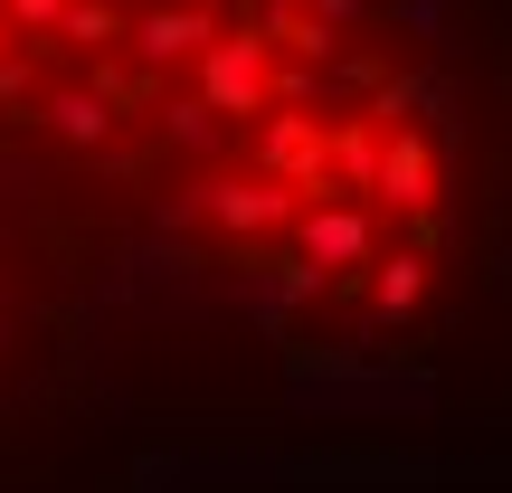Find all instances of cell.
Returning a JSON list of instances; mask_svg holds the SVG:
<instances>
[{
    "label": "cell",
    "mask_w": 512,
    "mask_h": 493,
    "mask_svg": "<svg viewBox=\"0 0 512 493\" xmlns=\"http://www.w3.org/2000/svg\"><path fill=\"white\" fill-rule=\"evenodd\" d=\"M190 76H200V105L209 114H266V76H275V48L256 29H219L200 57H190Z\"/></svg>",
    "instance_id": "6da1fadb"
},
{
    "label": "cell",
    "mask_w": 512,
    "mask_h": 493,
    "mask_svg": "<svg viewBox=\"0 0 512 493\" xmlns=\"http://www.w3.org/2000/svg\"><path fill=\"white\" fill-rule=\"evenodd\" d=\"M285 228H294V256L323 266V275H351V266L380 256V219H370V200H304Z\"/></svg>",
    "instance_id": "7a4b0ae2"
},
{
    "label": "cell",
    "mask_w": 512,
    "mask_h": 493,
    "mask_svg": "<svg viewBox=\"0 0 512 493\" xmlns=\"http://www.w3.org/2000/svg\"><path fill=\"white\" fill-rule=\"evenodd\" d=\"M209 38H219V10H200V0H152L143 19H124V38H114V48H133V67L162 76V67H190Z\"/></svg>",
    "instance_id": "3957f363"
},
{
    "label": "cell",
    "mask_w": 512,
    "mask_h": 493,
    "mask_svg": "<svg viewBox=\"0 0 512 493\" xmlns=\"http://www.w3.org/2000/svg\"><path fill=\"white\" fill-rule=\"evenodd\" d=\"M181 209H200V219H219L228 238H275V228L304 209V190H285V181H200Z\"/></svg>",
    "instance_id": "277c9868"
},
{
    "label": "cell",
    "mask_w": 512,
    "mask_h": 493,
    "mask_svg": "<svg viewBox=\"0 0 512 493\" xmlns=\"http://www.w3.org/2000/svg\"><path fill=\"white\" fill-rule=\"evenodd\" d=\"M370 200H380L389 219H418V209H437V143H427V133H380Z\"/></svg>",
    "instance_id": "5b68a950"
},
{
    "label": "cell",
    "mask_w": 512,
    "mask_h": 493,
    "mask_svg": "<svg viewBox=\"0 0 512 493\" xmlns=\"http://www.w3.org/2000/svg\"><path fill=\"white\" fill-rule=\"evenodd\" d=\"M323 285H332V275L304 266V256H266V266L247 275V294H256V313H266V332H285L294 304H323Z\"/></svg>",
    "instance_id": "8992f818"
},
{
    "label": "cell",
    "mask_w": 512,
    "mask_h": 493,
    "mask_svg": "<svg viewBox=\"0 0 512 493\" xmlns=\"http://www.w3.org/2000/svg\"><path fill=\"white\" fill-rule=\"evenodd\" d=\"M370 171H380V124H332L323 133V190L332 200H370Z\"/></svg>",
    "instance_id": "52a82bcc"
},
{
    "label": "cell",
    "mask_w": 512,
    "mask_h": 493,
    "mask_svg": "<svg viewBox=\"0 0 512 493\" xmlns=\"http://www.w3.org/2000/svg\"><path fill=\"white\" fill-rule=\"evenodd\" d=\"M427 304V247H380L370 256V313L380 323H408Z\"/></svg>",
    "instance_id": "ba28073f"
},
{
    "label": "cell",
    "mask_w": 512,
    "mask_h": 493,
    "mask_svg": "<svg viewBox=\"0 0 512 493\" xmlns=\"http://www.w3.org/2000/svg\"><path fill=\"white\" fill-rule=\"evenodd\" d=\"M38 114H48L67 143H86V152H95V143L114 133V114H124V105H114V86H67V95H48Z\"/></svg>",
    "instance_id": "9c48e42d"
},
{
    "label": "cell",
    "mask_w": 512,
    "mask_h": 493,
    "mask_svg": "<svg viewBox=\"0 0 512 493\" xmlns=\"http://www.w3.org/2000/svg\"><path fill=\"white\" fill-rule=\"evenodd\" d=\"M114 38H124V0H67L57 29H48V48H95V57H114Z\"/></svg>",
    "instance_id": "30bf717a"
},
{
    "label": "cell",
    "mask_w": 512,
    "mask_h": 493,
    "mask_svg": "<svg viewBox=\"0 0 512 493\" xmlns=\"http://www.w3.org/2000/svg\"><path fill=\"white\" fill-rule=\"evenodd\" d=\"M162 133H171L181 152H209V143H219V114H209L200 95H171V105H162Z\"/></svg>",
    "instance_id": "8fae6325"
},
{
    "label": "cell",
    "mask_w": 512,
    "mask_h": 493,
    "mask_svg": "<svg viewBox=\"0 0 512 493\" xmlns=\"http://www.w3.org/2000/svg\"><path fill=\"white\" fill-rule=\"evenodd\" d=\"M57 10H67V0H0V19H10V29H29V38H48Z\"/></svg>",
    "instance_id": "7c38bea8"
},
{
    "label": "cell",
    "mask_w": 512,
    "mask_h": 493,
    "mask_svg": "<svg viewBox=\"0 0 512 493\" xmlns=\"http://www.w3.org/2000/svg\"><path fill=\"white\" fill-rule=\"evenodd\" d=\"M29 86H38V76H29V57L10 48V57H0V105H29Z\"/></svg>",
    "instance_id": "4fadbf2b"
},
{
    "label": "cell",
    "mask_w": 512,
    "mask_h": 493,
    "mask_svg": "<svg viewBox=\"0 0 512 493\" xmlns=\"http://www.w3.org/2000/svg\"><path fill=\"white\" fill-rule=\"evenodd\" d=\"M10 48H19V29H10V19H0V57H10Z\"/></svg>",
    "instance_id": "5bb4252c"
}]
</instances>
